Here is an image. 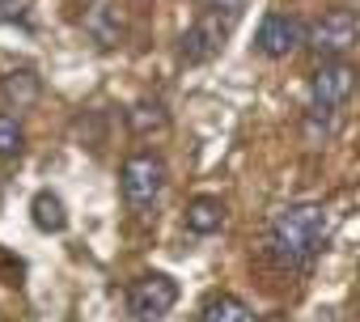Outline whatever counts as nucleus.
Returning <instances> with one entry per match:
<instances>
[{
    "instance_id": "obj_12",
    "label": "nucleus",
    "mask_w": 360,
    "mask_h": 322,
    "mask_svg": "<svg viewBox=\"0 0 360 322\" xmlns=\"http://www.w3.org/2000/svg\"><path fill=\"white\" fill-rule=\"evenodd\" d=\"M127 127H131L136 136H153V131H165V127H169V115H165L161 102H136V106L127 110Z\"/></svg>"
},
{
    "instance_id": "obj_14",
    "label": "nucleus",
    "mask_w": 360,
    "mask_h": 322,
    "mask_svg": "<svg viewBox=\"0 0 360 322\" xmlns=\"http://www.w3.org/2000/svg\"><path fill=\"white\" fill-rule=\"evenodd\" d=\"M89 30H94V39H98L102 47H115V43L123 39V22H119L110 9H102V13L94 18V26H89Z\"/></svg>"
},
{
    "instance_id": "obj_7",
    "label": "nucleus",
    "mask_w": 360,
    "mask_h": 322,
    "mask_svg": "<svg viewBox=\"0 0 360 322\" xmlns=\"http://www.w3.org/2000/svg\"><path fill=\"white\" fill-rule=\"evenodd\" d=\"M225 22L221 18H204V22H195L187 34H183V43H178V56H183V64H208L217 51H221V43H225Z\"/></svg>"
},
{
    "instance_id": "obj_9",
    "label": "nucleus",
    "mask_w": 360,
    "mask_h": 322,
    "mask_svg": "<svg viewBox=\"0 0 360 322\" xmlns=\"http://www.w3.org/2000/svg\"><path fill=\"white\" fill-rule=\"evenodd\" d=\"M221 225H225V204H221L217 195H200V200L187 204V229H191V233L208 238V233H217Z\"/></svg>"
},
{
    "instance_id": "obj_16",
    "label": "nucleus",
    "mask_w": 360,
    "mask_h": 322,
    "mask_svg": "<svg viewBox=\"0 0 360 322\" xmlns=\"http://www.w3.org/2000/svg\"><path fill=\"white\" fill-rule=\"evenodd\" d=\"M9 5H18V0H0V9H9Z\"/></svg>"
},
{
    "instance_id": "obj_2",
    "label": "nucleus",
    "mask_w": 360,
    "mask_h": 322,
    "mask_svg": "<svg viewBox=\"0 0 360 322\" xmlns=\"http://www.w3.org/2000/svg\"><path fill=\"white\" fill-rule=\"evenodd\" d=\"M165 179H169V170H165V161L157 153H131L123 161V170H119L123 200L131 208H153L161 200V191H165Z\"/></svg>"
},
{
    "instance_id": "obj_15",
    "label": "nucleus",
    "mask_w": 360,
    "mask_h": 322,
    "mask_svg": "<svg viewBox=\"0 0 360 322\" xmlns=\"http://www.w3.org/2000/svg\"><path fill=\"white\" fill-rule=\"evenodd\" d=\"M208 5H212V9H217V18H221V13H225V18H229V22H233V18H238V13H242V0H208Z\"/></svg>"
},
{
    "instance_id": "obj_8",
    "label": "nucleus",
    "mask_w": 360,
    "mask_h": 322,
    "mask_svg": "<svg viewBox=\"0 0 360 322\" xmlns=\"http://www.w3.org/2000/svg\"><path fill=\"white\" fill-rule=\"evenodd\" d=\"M0 94H5V102L13 110H30L39 102V94H43V81H39L34 68H13V72L0 77Z\"/></svg>"
},
{
    "instance_id": "obj_6",
    "label": "nucleus",
    "mask_w": 360,
    "mask_h": 322,
    "mask_svg": "<svg viewBox=\"0 0 360 322\" xmlns=\"http://www.w3.org/2000/svg\"><path fill=\"white\" fill-rule=\"evenodd\" d=\"M356 68L352 64H343V60H326L318 72H314V85H309V94H314V106L318 110H339L352 94H356Z\"/></svg>"
},
{
    "instance_id": "obj_13",
    "label": "nucleus",
    "mask_w": 360,
    "mask_h": 322,
    "mask_svg": "<svg viewBox=\"0 0 360 322\" xmlns=\"http://www.w3.org/2000/svg\"><path fill=\"white\" fill-rule=\"evenodd\" d=\"M22 148H26V131H22V123H18V115H5L0 110V157H22Z\"/></svg>"
},
{
    "instance_id": "obj_3",
    "label": "nucleus",
    "mask_w": 360,
    "mask_h": 322,
    "mask_svg": "<svg viewBox=\"0 0 360 322\" xmlns=\"http://www.w3.org/2000/svg\"><path fill=\"white\" fill-rule=\"evenodd\" d=\"M356 39H360V18L352 13V9H330V13H322L309 30H305V43L318 51V56H343V51H352L356 47Z\"/></svg>"
},
{
    "instance_id": "obj_5",
    "label": "nucleus",
    "mask_w": 360,
    "mask_h": 322,
    "mask_svg": "<svg viewBox=\"0 0 360 322\" xmlns=\"http://www.w3.org/2000/svg\"><path fill=\"white\" fill-rule=\"evenodd\" d=\"M255 47H259V56H267V60H284V56H292L297 47H305V26H301L297 18H288V13H267V18L259 22Z\"/></svg>"
},
{
    "instance_id": "obj_4",
    "label": "nucleus",
    "mask_w": 360,
    "mask_h": 322,
    "mask_svg": "<svg viewBox=\"0 0 360 322\" xmlns=\"http://www.w3.org/2000/svg\"><path fill=\"white\" fill-rule=\"evenodd\" d=\"M127 305H131V314H136L140 322H157V318H165V314L178 305V284H174L169 276H161V271L140 276V280L131 284V292H127Z\"/></svg>"
},
{
    "instance_id": "obj_10",
    "label": "nucleus",
    "mask_w": 360,
    "mask_h": 322,
    "mask_svg": "<svg viewBox=\"0 0 360 322\" xmlns=\"http://www.w3.org/2000/svg\"><path fill=\"white\" fill-rule=\"evenodd\" d=\"M30 212H34V225H39L43 233H60V229L68 225V212H64L60 195H51V191H39V195L30 200Z\"/></svg>"
},
{
    "instance_id": "obj_11",
    "label": "nucleus",
    "mask_w": 360,
    "mask_h": 322,
    "mask_svg": "<svg viewBox=\"0 0 360 322\" xmlns=\"http://www.w3.org/2000/svg\"><path fill=\"white\" fill-rule=\"evenodd\" d=\"M200 322H259L255 309L238 297H212L204 309H200Z\"/></svg>"
},
{
    "instance_id": "obj_1",
    "label": "nucleus",
    "mask_w": 360,
    "mask_h": 322,
    "mask_svg": "<svg viewBox=\"0 0 360 322\" xmlns=\"http://www.w3.org/2000/svg\"><path fill=\"white\" fill-rule=\"evenodd\" d=\"M330 238V212L322 204H292L271 221V250L280 263L301 267L309 263Z\"/></svg>"
}]
</instances>
